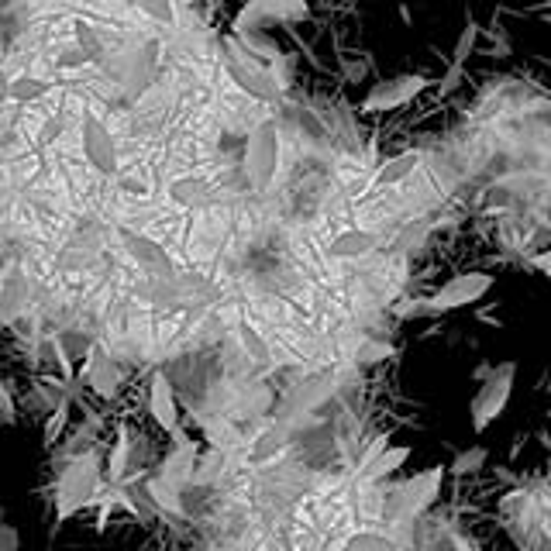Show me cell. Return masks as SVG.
<instances>
[{"label":"cell","instance_id":"obj_1","mask_svg":"<svg viewBox=\"0 0 551 551\" xmlns=\"http://www.w3.org/2000/svg\"><path fill=\"white\" fill-rule=\"evenodd\" d=\"M279 166H283V135L273 118H262L248 131L245 142V176L255 193H266L276 183Z\"/></svg>","mask_w":551,"mask_h":551},{"label":"cell","instance_id":"obj_2","mask_svg":"<svg viewBox=\"0 0 551 551\" xmlns=\"http://www.w3.org/2000/svg\"><path fill=\"white\" fill-rule=\"evenodd\" d=\"M100 486V462L97 455H73V462L62 469L56 486V521H69L76 510H83L97 496Z\"/></svg>","mask_w":551,"mask_h":551},{"label":"cell","instance_id":"obj_3","mask_svg":"<svg viewBox=\"0 0 551 551\" xmlns=\"http://www.w3.org/2000/svg\"><path fill=\"white\" fill-rule=\"evenodd\" d=\"M80 152L83 162L100 180H114L118 176V142H114V131L90 107L80 114Z\"/></svg>","mask_w":551,"mask_h":551},{"label":"cell","instance_id":"obj_4","mask_svg":"<svg viewBox=\"0 0 551 551\" xmlns=\"http://www.w3.org/2000/svg\"><path fill=\"white\" fill-rule=\"evenodd\" d=\"M514 376H517L514 362H503V366L486 372L483 386H479V393L472 397V407H469L472 431H486L493 421H500L510 403V393H514Z\"/></svg>","mask_w":551,"mask_h":551},{"label":"cell","instance_id":"obj_5","mask_svg":"<svg viewBox=\"0 0 551 551\" xmlns=\"http://www.w3.org/2000/svg\"><path fill=\"white\" fill-rule=\"evenodd\" d=\"M441 476H445L441 469H428L421 472V476L407 479L403 486H397V490L390 493V500H386V521L403 524L410 521V517L424 514L441 490Z\"/></svg>","mask_w":551,"mask_h":551},{"label":"cell","instance_id":"obj_6","mask_svg":"<svg viewBox=\"0 0 551 551\" xmlns=\"http://www.w3.org/2000/svg\"><path fill=\"white\" fill-rule=\"evenodd\" d=\"M307 18H310L307 0H248L235 18V31L238 35H252V31L259 28L297 25V21H307Z\"/></svg>","mask_w":551,"mask_h":551},{"label":"cell","instance_id":"obj_7","mask_svg":"<svg viewBox=\"0 0 551 551\" xmlns=\"http://www.w3.org/2000/svg\"><path fill=\"white\" fill-rule=\"evenodd\" d=\"M431 87V80L424 73H403V76H390V80L376 83L366 100H362V114H390V111H400V107L414 104L424 90Z\"/></svg>","mask_w":551,"mask_h":551},{"label":"cell","instance_id":"obj_8","mask_svg":"<svg viewBox=\"0 0 551 551\" xmlns=\"http://www.w3.org/2000/svg\"><path fill=\"white\" fill-rule=\"evenodd\" d=\"M493 290V276L490 273H462L452 276L448 283H441V290H434L428 297L431 310H459V307H472Z\"/></svg>","mask_w":551,"mask_h":551},{"label":"cell","instance_id":"obj_9","mask_svg":"<svg viewBox=\"0 0 551 551\" xmlns=\"http://www.w3.org/2000/svg\"><path fill=\"white\" fill-rule=\"evenodd\" d=\"M118 242L124 248V255H128L131 262H135L138 269H142L145 276H173L176 273V262L173 255L166 252L155 238L142 235V231H131V228H121L118 231Z\"/></svg>","mask_w":551,"mask_h":551},{"label":"cell","instance_id":"obj_10","mask_svg":"<svg viewBox=\"0 0 551 551\" xmlns=\"http://www.w3.org/2000/svg\"><path fill=\"white\" fill-rule=\"evenodd\" d=\"M224 66H228L231 80H235L245 93H252V97H259V100L276 97V83L269 80V73L252 56H245V52H238V49H228L224 52Z\"/></svg>","mask_w":551,"mask_h":551},{"label":"cell","instance_id":"obj_11","mask_svg":"<svg viewBox=\"0 0 551 551\" xmlns=\"http://www.w3.org/2000/svg\"><path fill=\"white\" fill-rule=\"evenodd\" d=\"M166 197L173 200L176 207H183V211H207V207L214 204V186L204 173L190 169V173H180L169 180Z\"/></svg>","mask_w":551,"mask_h":551},{"label":"cell","instance_id":"obj_12","mask_svg":"<svg viewBox=\"0 0 551 551\" xmlns=\"http://www.w3.org/2000/svg\"><path fill=\"white\" fill-rule=\"evenodd\" d=\"M149 414L166 434L180 431V407H176V393L166 372H152L149 379Z\"/></svg>","mask_w":551,"mask_h":551},{"label":"cell","instance_id":"obj_13","mask_svg":"<svg viewBox=\"0 0 551 551\" xmlns=\"http://www.w3.org/2000/svg\"><path fill=\"white\" fill-rule=\"evenodd\" d=\"M83 376H87L90 390L97 393L100 400H111L121 386V372L114 366V359L107 355V348L93 345L87 352V366H83Z\"/></svg>","mask_w":551,"mask_h":551},{"label":"cell","instance_id":"obj_14","mask_svg":"<svg viewBox=\"0 0 551 551\" xmlns=\"http://www.w3.org/2000/svg\"><path fill=\"white\" fill-rule=\"evenodd\" d=\"M100 238L93 235V231H76L73 238H69L66 245L56 252V269H62V273H76V269H90L93 262L100 259Z\"/></svg>","mask_w":551,"mask_h":551},{"label":"cell","instance_id":"obj_15","mask_svg":"<svg viewBox=\"0 0 551 551\" xmlns=\"http://www.w3.org/2000/svg\"><path fill=\"white\" fill-rule=\"evenodd\" d=\"M379 248V235L369 228H345L341 235L331 238L328 255L331 259H366Z\"/></svg>","mask_w":551,"mask_h":551},{"label":"cell","instance_id":"obj_16","mask_svg":"<svg viewBox=\"0 0 551 551\" xmlns=\"http://www.w3.org/2000/svg\"><path fill=\"white\" fill-rule=\"evenodd\" d=\"M417 166H421V152H400L393 155V159H386L383 166L372 173L369 180V190H390V186H400L407 176L417 173Z\"/></svg>","mask_w":551,"mask_h":551},{"label":"cell","instance_id":"obj_17","mask_svg":"<svg viewBox=\"0 0 551 551\" xmlns=\"http://www.w3.org/2000/svg\"><path fill=\"white\" fill-rule=\"evenodd\" d=\"M193 465H197V448H193V441H176V448L166 455V462H162L159 476L173 486H183L186 479H193Z\"/></svg>","mask_w":551,"mask_h":551},{"label":"cell","instance_id":"obj_18","mask_svg":"<svg viewBox=\"0 0 551 551\" xmlns=\"http://www.w3.org/2000/svg\"><path fill=\"white\" fill-rule=\"evenodd\" d=\"M49 93H52V80H42V76L35 73H18L7 83V100H11V104H38V100L49 97Z\"/></svg>","mask_w":551,"mask_h":551},{"label":"cell","instance_id":"obj_19","mask_svg":"<svg viewBox=\"0 0 551 551\" xmlns=\"http://www.w3.org/2000/svg\"><path fill=\"white\" fill-rule=\"evenodd\" d=\"M407 459H410V448L407 445L386 448V452H379L376 459L366 465V472H362V483H376V479H386L390 472H397Z\"/></svg>","mask_w":551,"mask_h":551},{"label":"cell","instance_id":"obj_20","mask_svg":"<svg viewBox=\"0 0 551 551\" xmlns=\"http://www.w3.org/2000/svg\"><path fill=\"white\" fill-rule=\"evenodd\" d=\"M73 45L80 49V56H83L87 66L104 56V42H100L97 28L87 25V21H73Z\"/></svg>","mask_w":551,"mask_h":551},{"label":"cell","instance_id":"obj_21","mask_svg":"<svg viewBox=\"0 0 551 551\" xmlns=\"http://www.w3.org/2000/svg\"><path fill=\"white\" fill-rule=\"evenodd\" d=\"M131 4L149 21H155V25H166V28L176 25V0H131Z\"/></svg>","mask_w":551,"mask_h":551},{"label":"cell","instance_id":"obj_22","mask_svg":"<svg viewBox=\"0 0 551 551\" xmlns=\"http://www.w3.org/2000/svg\"><path fill=\"white\" fill-rule=\"evenodd\" d=\"M486 459H490V452H486L483 445H472V448H465V452L455 455L452 472H455V476H472V472L483 469Z\"/></svg>","mask_w":551,"mask_h":551},{"label":"cell","instance_id":"obj_23","mask_svg":"<svg viewBox=\"0 0 551 551\" xmlns=\"http://www.w3.org/2000/svg\"><path fill=\"white\" fill-rule=\"evenodd\" d=\"M66 424H69V400L62 397L56 403V410L49 414V421H45V445H56V441L62 438V431H66Z\"/></svg>","mask_w":551,"mask_h":551},{"label":"cell","instance_id":"obj_24","mask_svg":"<svg viewBox=\"0 0 551 551\" xmlns=\"http://www.w3.org/2000/svg\"><path fill=\"white\" fill-rule=\"evenodd\" d=\"M128 431L118 434V441H114V455H111V469H107V476H111V483H121L124 479V469H128Z\"/></svg>","mask_w":551,"mask_h":551},{"label":"cell","instance_id":"obj_25","mask_svg":"<svg viewBox=\"0 0 551 551\" xmlns=\"http://www.w3.org/2000/svg\"><path fill=\"white\" fill-rule=\"evenodd\" d=\"M476 45H479V25H476V21H469V25L462 28L459 42H455V59H452V62H459V66H465L472 52H476Z\"/></svg>","mask_w":551,"mask_h":551},{"label":"cell","instance_id":"obj_26","mask_svg":"<svg viewBox=\"0 0 551 551\" xmlns=\"http://www.w3.org/2000/svg\"><path fill=\"white\" fill-rule=\"evenodd\" d=\"M286 441H283V434L279 431H266V434H259V441L252 445V462H266V459H273V455L283 448Z\"/></svg>","mask_w":551,"mask_h":551},{"label":"cell","instance_id":"obj_27","mask_svg":"<svg viewBox=\"0 0 551 551\" xmlns=\"http://www.w3.org/2000/svg\"><path fill=\"white\" fill-rule=\"evenodd\" d=\"M352 545H355V551H397V545L393 541H386L383 534H355L352 538Z\"/></svg>","mask_w":551,"mask_h":551},{"label":"cell","instance_id":"obj_28","mask_svg":"<svg viewBox=\"0 0 551 551\" xmlns=\"http://www.w3.org/2000/svg\"><path fill=\"white\" fill-rule=\"evenodd\" d=\"M62 131H66V114H52V118L45 121V128L38 131V145H52V142H59Z\"/></svg>","mask_w":551,"mask_h":551},{"label":"cell","instance_id":"obj_29","mask_svg":"<svg viewBox=\"0 0 551 551\" xmlns=\"http://www.w3.org/2000/svg\"><path fill=\"white\" fill-rule=\"evenodd\" d=\"M238 335H242V345L248 348V352L255 355V359H259V362H266V359H269V352H266V345H262V338L255 335V331L248 328V324H242V328H238Z\"/></svg>","mask_w":551,"mask_h":551},{"label":"cell","instance_id":"obj_30","mask_svg":"<svg viewBox=\"0 0 551 551\" xmlns=\"http://www.w3.org/2000/svg\"><path fill=\"white\" fill-rule=\"evenodd\" d=\"M459 83H462V66H459V62H452V69H448V76L438 83V93H441V97H448V93H452L455 87H459Z\"/></svg>","mask_w":551,"mask_h":551},{"label":"cell","instance_id":"obj_31","mask_svg":"<svg viewBox=\"0 0 551 551\" xmlns=\"http://www.w3.org/2000/svg\"><path fill=\"white\" fill-rule=\"evenodd\" d=\"M0 414H4V424H14V397H11V383L0 386Z\"/></svg>","mask_w":551,"mask_h":551},{"label":"cell","instance_id":"obj_32","mask_svg":"<svg viewBox=\"0 0 551 551\" xmlns=\"http://www.w3.org/2000/svg\"><path fill=\"white\" fill-rule=\"evenodd\" d=\"M0 551H18V527L0 524Z\"/></svg>","mask_w":551,"mask_h":551},{"label":"cell","instance_id":"obj_33","mask_svg":"<svg viewBox=\"0 0 551 551\" xmlns=\"http://www.w3.org/2000/svg\"><path fill=\"white\" fill-rule=\"evenodd\" d=\"M386 355H390V345H366L359 352V359L362 362H379V359H386Z\"/></svg>","mask_w":551,"mask_h":551},{"label":"cell","instance_id":"obj_34","mask_svg":"<svg viewBox=\"0 0 551 551\" xmlns=\"http://www.w3.org/2000/svg\"><path fill=\"white\" fill-rule=\"evenodd\" d=\"M531 266L538 269L541 276H548V279H551V252H541V255H534V259H531Z\"/></svg>","mask_w":551,"mask_h":551},{"label":"cell","instance_id":"obj_35","mask_svg":"<svg viewBox=\"0 0 551 551\" xmlns=\"http://www.w3.org/2000/svg\"><path fill=\"white\" fill-rule=\"evenodd\" d=\"M338 551H355V545H352V541H345V545H341Z\"/></svg>","mask_w":551,"mask_h":551},{"label":"cell","instance_id":"obj_36","mask_svg":"<svg viewBox=\"0 0 551 551\" xmlns=\"http://www.w3.org/2000/svg\"><path fill=\"white\" fill-rule=\"evenodd\" d=\"M548 479H551V455H548Z\"/></svg>","mask_w":551,"mask_h":551}]
</instances>
